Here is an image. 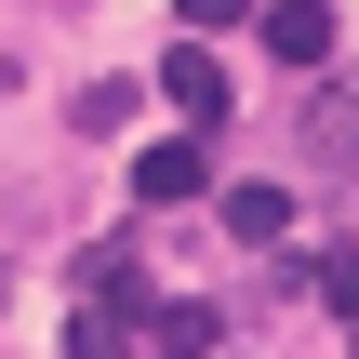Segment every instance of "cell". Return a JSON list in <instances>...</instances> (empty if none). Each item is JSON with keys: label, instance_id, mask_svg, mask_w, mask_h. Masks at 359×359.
Instances as JSON below:
<instances>
[{"label": "cell", "instance_id": "cell-9", "mask_svg": "<svg viewBox=\"0 0 359 359\" xmlns=\"http://www.w3.org/2000/svg\"><path fill=\"white\" fill-rule=\"evenodd\" d=\"M173 13H187V27H200V40H213V27H240V13H253V0H173Z\"/></svg>", "mask_w": 359, "mask_h": 359}, {"label": "cell", "instance_id": "cell-2", "mask_svg": "<svg viewBox=\"0 0 359 359\" xmlns=\"http://www.w3.org/2000/svg\"><path fill=\"white\" fill-rule=\"evenodd\" d=\"M253 27H266V53H280L293 80H306V67H333V13H320V0H266Z\"/></svg>", "mask_w": 359, "mask_h": 359}, {"label": "cell", "instance_id": "cell-4", "mask_svg": "<svg viewBox=\"0 0 359 359\" xmlns=\"http://www.w3.org/2000/svg\"><path fill=\"white\" fill-rule=\"evenodd\" d=\"M293 133H306V160H320V173H346V160H359V80L306 93V120H293Z\"/></svg>", "mask_w": 359, "mask_h": 359}, {"label": "cell", "instance_id": "cell-6", "mask_svg": "<svg viewBox=\"0 0 359 359\" xmlns=\"http://www.w3.org/2000/svg\"><path fill=\"white\" fill-rule=\"evenodd\" d=\"M133 346H173V359H213L226 346V306H147V333Z\"/></svg>", "mask_w": 359, "mask_h": 359}, {"label": "cell", "instance_id": "cell-8", "mask_svg": "<svg viewBox=\"0 0 359 359\" xmlns=\"http://www.w3.org/2000/svg\"><path fill=\"white\" fill-rule=\"evenodd\" d=\"M320 293H333V306L359 320V253H320Z\"/></svg>", "mask_w": 359, "mask_h": 359}, {"label": "cell", "instance_id": "cell-3", "mask_svg": "<svg viewBox=\"0 0 359 359\" xmlns=\"http://www.w3.org/2000/svg\"><path fill=\"white\" fill-rule=\"evenodd\" d=\"M160 93H173L187 120H226V67H213V40H200V27H187V40L160 53Z\"/></svg>", "mask_w": 359, "mask_h": 359}, {"label": "cell", "instance_id": "cell-1", "mask_svg": "<svg viewBox=\"0 0 359 359\" xmlns=\"http://www.w3.org/2000/svg\"><path fill=\"white\" fill-rule=\"evenodd\" d=\"M200 173H213V120H200V133H160V147L133 160V200L173 213V200H200Z\"/></svg>", "mask_w": 359, "mask_h": 359}, {"label": "cell", "instance_id": "cell-7", "mask_svg": "<svg viewBox=\"0 0 359 359\" xmlns=\"http://www.w3.org/2000/svg\"><path fill=\"white\" fill-rule=\"evenodd\" d=\"M133 107H147V80H93V93H80V133H120Z\"/></svg>", "mask_w": 359, "mask_h": 359}, {"label": "cell", "instance_id": "cell-5", "mask_svg": "<svg viewBox=\"0 0 359 359\" xmlns=\"http://www.w3.org/2000/svg\"><path fill=\"white\" fill-rule=\"evenodd\" d=\"M226 240L280 253V240H293V187H226Z\"/></svg>", "mask_w": 359, "mask_h": 359}]
</instances>
